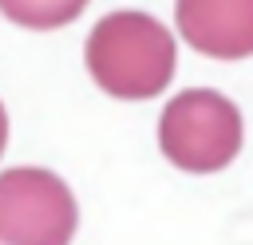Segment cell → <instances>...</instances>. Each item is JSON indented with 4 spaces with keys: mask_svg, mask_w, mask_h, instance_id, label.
Wrapping results in <instances>:
<instances>
[{
    "mask_svg": "<svg viewBox=\"0 0 253 245\" xmlns=\"http://www.w3.org/2000/svg\"><path fill=\"white\" fill-rule=\"evenodd\" d=\"M4 142H8V115H4V103H0V154H4Z\"/></svg>",
    "mask_w": 253,
    "mask_h": 245,
    "instance_id": "6",
    "label": "cell"
},
{
    "mask_svg": "<svg viewBox=\"0 0 253 245\" xmlns=\"http://www.w3.org/2000/svg\"><path fill=\"white\" fill-rule=\"evenodd\" d=\"M87 8V0H0V12L20 24V28H36V32H51L71 24L79 12Z\"/></svg>",
    "mask_w": 253,
    "mask_h": 245,
    "instance_id": "5",
    "label": "cell"
},
{
    "mask_svg": "<svg viewBox=\"0 0 253 245\" xmlns=\"http://www.w3.org/2000/svg\"><path fill=\"white\" fill-rule=\"evenodd\" d=\"M87 71L115 99H154L174 75V40L146 12H111L87 36Z\"/></svg>",
    "mask_w": 253,
    "mask_h": 245,
    "instance_id": "1",
    "label": "cell"
},
{
    "mask_svg": "<svg viewBox=\"0 0 253 245\" xmlns=\"http://www.w3.org/2000/svg\"><path fill=\"white\" fill-rule=\"evenodd\" d=\"M162 154L186 174H213L241 150V111L210 87L174 95L158 119Z\"/></svg>",
    "mask_w": 253,
    "mask_h": 245,
    "instance_id": "2",
    "label": "cell"
},
{
    "mask_svg": "<svg viewBox=\"0 0 253 245\" xmlns=\"http://www.w3.org/2000/svg\"><path fill=\"white\" fill-rule=\"evenodd\" d=\"M75 198L51 170L16 166L0 174V245H71Z\"/></svg>",
    "mask_w": 253,
    "mask_h": 245,
    "instance_id": "3",
    "label": "cell"
},
{
    "mask_svg": "<svg viewBox=\"0 0 253 245\" xmlns=\"http://www.w3.org/2000/svg\"><path fill=\"white\" fill-rule=\"evenodd\" d=\"M174 16L194 51L213 59L253 55V0H178Z\"/></svg>",
    "mask_w": 253,
    "mask_h": 245,
    "instance_id": "4",
    "label": "cell"
}]
</instances>
